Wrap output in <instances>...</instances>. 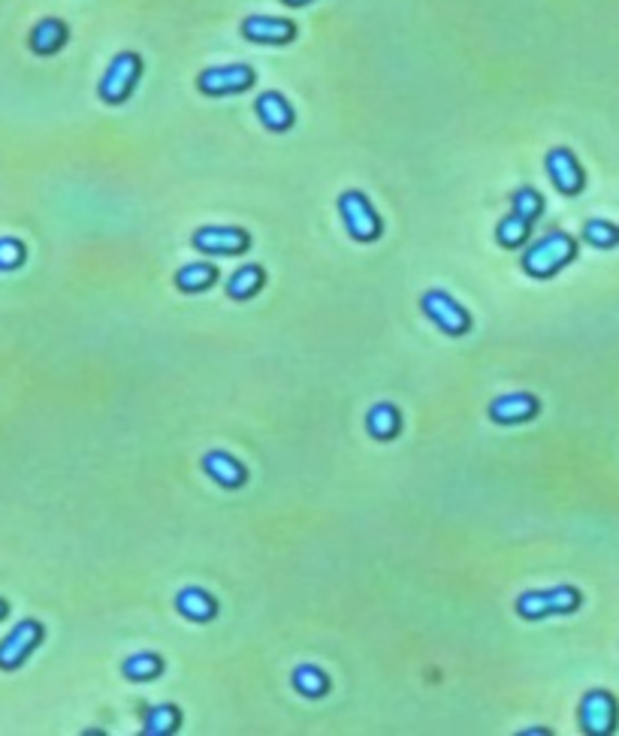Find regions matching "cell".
Returning a JSON list of instances; mask_svg holds the SVG:
<instances>
[{
	"label": "cell",
	"instance_id": "7c38bea8",
	"mask_svg": "<svg viewBox=\"0 0 619 736\" xmlns=\"http://www.w3.org/2000/svg\"><path fill=\"white\" fill-rule=\"evenodd\" d=\"M538 411H541V405L532 393H505V396L490 402L487 414L496 426H520V423L535 420Z\"/></svg>",
	"mask_w": 619,
	"mask_h": 736
},
{
	"label": "cell",
	"instance_id": "ac0fdd59",
	"mask_svg": "<svg viewBox=\"0 0 619 736\" xmlns=\"http://www.w3.org/2000/svg\"><path fill=\"white\" fill-rule=\"evenodd\" d=\"M67 37H70V31H67V25L61 19H43L31 31V49L37 55H55V52L64 49Z\"/></svg>",
	"mask_w": 619,
	"mask_h": 736
},
{
	"label": "cell",
	"instance_id": "3957f363",
	"mask_svg": "<svg viewBox=\"0 0 619 736\" xmlns=\"http://www.w3.org/2000/svg\"><path fill=\"white\" fill-rule=\"evenodd\" d=\"M139 76H142V58H139L136 52H121V55H115V58L109 61V67H106L100 85H97L100 100L109 103V106L124 103V100L133 94Z\"/></svg>",
	"mask_w": 619,
	"mask_h": 736
},
{
	"label": "cell",
	"instance_id": "cb8c5ba5",
	"mask_svg": "<svg viewBox=\"0 0 619 736\" xmlns=\"http://www.w3.org/2000/svg\"><path fill=\"white\" fill-rule=\"evenodd\" d=\"M511 212H517L520 218H526L529 224H535L544 212V197L535 188H517L511 197Z\"/></svg>",
	"mask_w": 619,
	"mask_h": 736
},
{
	"label": "cell",
	"instance_id": "83f0119b",
	"mask_svg": "<svg viewBox=\"0 0 619 736\" xmlns=\"http://www.w3.org/2000/svg\"><path fill=\"white\" fill-rule=\"evenodd\" d=\"M7 613H10V604H7L4 598H0V622H4V619H7Z\"/></svg>",
	"mask_w": 619,
	"mask_h": 736
},
{
	"label": "cell",
	"instance_id": "8992f818",
	"mask_svg": "<svg viewBox=\"0 0 619 736\" xmlns=\"http://www.w3.org/2000/svg\"><path fill=\"white\" fill-rule=\"evenodd\" d=\"M577 721H580V730L589 733V736H607L616 730V721H619V706L613 700L610 691H601V688H592L583 694L580 706H577Z\"/></svg>",
	"mask_w": 619,
	"mask_h": 736
},
{
	"label": "cell",
	"instance_id": "277c9868",
	"mask_svg": "<svg viewBox=\"0 0 619 736\" xmlns=\"http://www.w3.org/2000/svg\"><path fill=\"white\" fill-rule=\"evenodd\" d=\"M339 215L345 221L348 236L357 242H375L384 230L378 212L372 209V203L363 191H345L339 197Z\"/></svg>",
	"mask_w": 619,
	"mask_h": 736
},
{
	"label": "cell",
	"instance_id": "44dd1931",
	"mask_svg": "<svg viewBox=\"0 0 619 736\" xmlns=\"http://www.w3.org/2000/svg\"><path fill=\"white\" fill-rule=\"evenodd\" d=\"M218 281V266L215 263H191L176 272V287L182 293H203Z\"/></svg>",
	"mask_w": 619,
	"mask_h": 736
},
{
	"label": "cell",
	"instance_id": "52a82bcc",
	"mask_svg": "<svg viewBox=\"0 0 619 736\" xmlns=\"http://www.w3.org/2000/svg\"><path fill=\"white\" fill-rule=\"evenodd\" d=\"M43 625L37 619H22L4 640H0V670H19L34 649L43 643Z\"/></svg>",
	"mask_w": 619,
	"mask_h": 736
},
{
	"label": "cell",
	"instance_id": "d4e9b609",
	"mask_svg": "<svg viewBox=\"0 0 619 736\" xmlns=\"http://www.w3.org/2000/svg\"><path fill=\"white\" fill-rule=\"evenodd\" d=\"M583 242L592 245V248L607 251V248H613V245L619 242V227H613L610 221L592 218V221H586V227H583Z\"/></svg>",
	"mask_w": 619,
	"mask_h": 736
},
{
	"label": "cell",
	"instance_id": "9c48e42d",
	"mask_svg": "<svg viewBox=\"0 0 619 736\" xmlns=\"http://www.w3.org/2000/svg\"><path fill=\"white\" fill-rule=\"evenodd\" d=\"M191 245L206 257H239L251 248V236L239 227H200Z\"/></svg>",
	"mask_w": 619,
	"mask_h": 736
},
{
	"label": "cell",
	"instance_id": "4316f807",
	"mask_svg": "<svg viewBox=\"0 0 619 736\" xmlns=\"http://www.w3.org/2000/svg\"><path fill=\"white\" fill-rule=\"evenodd\" d=\"M284 7H305V4H312V0H281Z\"/></svg>",
	"mask_w": 619,
	"mask_h": 736
},
{
	"label": "cell",
	"instance_id": "603a6c76",
	"mask_svg": "<svg viewBox=\"0 0 619 736\" xmlns=\"http://www.w3.org/2000/svg\"><path fill=\"white\" fill-rule=\"evenodd\" d=\"M529 236H532V224L526 218H520L517 212L505 215L499 221V227H496V239H499L502 248H520V245L529 242Z\"/></svg>",
	"mask_w": 619,
	"mask_h": 736
},
{
	"label": "cell",
	"instance_id": "9a60e30c",
	"mask_svg": "<svg viewBox=\"0 0 619 736\" xmlns=\"http://www.w3.org/2000/svg\"><path fill=\"white\" fill-rule=\"evenodd\" d=\"M176 610H179L182 619L197 622V625H206V622H212L218 616V601L206 589H200V586H185L176 595Z\"/></svg>",
	"mask_w": 619,
	"mask_h": 736
},
{
	"label": "cell",
	"instance_id": "7402d4cb",
	"mask_svg": "<svg viewBox=\"0 0 619 736\" xmlns=\"http://www.w3.org/2000/svg\"><path fill=\"white\" fill-rule=\"evenodd\" d=\"M290 685L302 694V697H324L330 691V676L315 667V664H299L290 673Z\"/></svg>",
	"mask_w": 619,
	"mask_h": 736
},
{
	"label": "cell",
	"instance_id": "7a4b0ae2",
	"mask_svg": "<svg viewBox=\"0 0 619 736\" xmlns=\"http://www.w3.org/2000/svg\"><path fill=\"white\" fill-rule=\"evenodd\" d=\"M580 604H583L580 589L562 583V586H550V589H529V592H523L517 598L514 610H517L520 619L538 622V619H547V616H568Z\"/></svg>",
	"mask_w": 619,
	"mask_h": 736
},
{
	"label": "cell",
	"instance_id": "4fadbf2b",
	"mask_svg": "<svg viewBox=\"0 0 619 736\" xmlns=\"http://www.w3.org/2000/svg\"><path fill=\"white\" fill-rule=\"evenodd\" d=\"M200 465H203V471H206L221 489H239V486H245V480H248L245 465H242L236 456L224 453V450H209V453L200 459Z\"/></svg>",
	"mask_w": 619,
	"mask_h": 736
},
{
	"label": "cell",
	"instance_id": "e0dca14e",
	"mask_svg": "<svg viewBox=\"0 0 619 736\" xmlns=\"http://www.w3.org/2000/svg\"><path fill=\"white\" fill-rule=\"evenodd\" d=\"M366 429L375 441H393L402 432V414L390 402H378L366 414Z\"/></svg>",
	"mask_w": 619,
	"mask_h": 736
},
{
	"label": "cell",
	"instance_id": "ba28073f",
	"mask_svg": "<svg viewBox=\"0 0 619 736\" xmlns=\"http://www.w3.org/2000/svg\"><path fill=\"white\" fill-rule=\"evenodd\" d=\"M257 82V73L248 64H224V67H209L197 76V88L206 97H227V94H242Z\"/></svg>",
	"mask_w": 619,
	"mask_h": 736
},
{
	"label": "cell",
	"instance_id": "5bb4252c",
	"mask_svg": "<svg viewBox=\"0 0 619 736\" xmlns=\"http://www.w3.org/2000/svg\"><path fill=\"white\" fill-rule=\"evenodd\" d=\"M254 112H257V118L263 121V127L272 130V133H284V130H290L293 121H296L293 106H290L278 91H263V94L254 100Z\"/></svg>",
	"mask_w": 619,
	"mask_h": 736
},
{
	"label": "cell",
	"instance_id": "8fae6325",
	"mask_svg": "<svg viewBox=\"0 0 619 736\" xmlns=\"http://www.w3.org/2000/svg\"><path fill=\"white\" fill-rule=\"evenodd\" d=\"M239 31L248 43H260V46H284L296 37V25L278 16H248L239 25Z\"/></svg>",
	"mask_w": 619,
	"mask_h": 736
},
{
	"label": "cell",
	"instance_id": "5b68a950",
	"mask_svg": "<svg viewBox=\"0 0 619 736\" xmlns=\"http://www.w3.org/2000/svg\"><path fill=\"white\" fill-rule=\"evenodd\" d=\"M420 308H423V314L444 332V335H466L469 329H472V317H469V311L462 308L450 293H444V290H426L423 296H420Z\"/></svg>",
	"mask_w": 619,
	"mask_h": 736
},
{
	"label": "cell",
	"instance_id": "30bf717a",
	"mask_svg": "<svg viewBox=\"0 0 619 736\" xmlns=\"http://www.w3.org/2000/svg\"><path fill=\"white\" fill-rule=\"evenodd\" d=\"M544 166H547V175H550L553 188H556L559 194L577 197V194L583 191L586 175H583V169H580V163H577V157H574L571 148H562V145H559V148L547 151Z\"/></svg>",
	"mask_w": 619,
	"mask_h": 736
},
{
	"label": "cell",
	"instance_id": "484cf974",
	"mask_svg": "<svg viewBox=\"0 0 619 736\" xmlns=\"http://www.w3.org/2000/svg\"><path fill=\"white\" fill-rule=\"evenodd\" d=\"M25 245L13 236H4L0 239V272H13V269H22L25 266Z\"/></svg>",
	"mask_w": 619,
	"mask_h": 736
},
{
	"label": "cell",
	"instance_id": "d6986e66",
	"mask_svg": "<svg viewBox=\"0 0 619 736\" xmlns=\"http://www.w3.org/2000/svg\"><path fill=\"white\" fill-rule=\"evenodd\" d=\"M263 281H266L263 269L254 266V263H248V266H242V269H236V272L230 275V281H227V296L236 299V302H248V299H254V296L263 290Z\"/></svg>",
	"mask_w": 619,
	"mask_h": 736
},
{
	"label": "cell",
	"instance_id": "6da1fadb",
	"mask_svg": "<svg viewBox=\"0 0 619 736\" xmlns=\"http://www.w3.org/2000/svg\"><path fill=\"white\" fill-rule=\"evenodd\" d=\"M574 257H577L574 236H568L565 230H550L547 236H541L538 242H532L526 248V254H523V272L529 278L547 281V278L559 275Z\"/></svg>",
	"mask_w": 619,
	"mask_h": 736
},
{
	"label": "cell",
	"instance_id": "2e32d148",
	"mask_svg": "<svg viewBox=\"0 0 619 736\" xmlns=\"http://www.w3.org/2000/svg\"><path fill=\"white\" fill-rule=\"evenodd\" d=\"M182 727V712L173 703H158L142 709V736H173Z\"/></svg>",
	"mask_w": 619,
	"mask_h": 736
},
{
	"label": "cell",
	"instance_id": "ffe728a7",
	"mask_svg": "<svg viewBox=\"0 0 619 736\" xmlns=\"http://www.w3.org/2000/svg\"><path fill=\"white\" fill-rule=\"evenodd\" d=\"M121 673L130 682H151L164 673V658L154 655V652H136V655L121 661Z\"/></svg>",
	"mask_w": 619,
	"mask_h": 736
}]
</instances>
